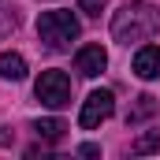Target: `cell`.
Returning <instances> with one entry per match:
<instances>
[{
	"mask_svg": "<svg viewBox=\"0 0 160 160\" xmlns=\"http://www.w3.org/2000/svg\"><path fill=\"white\" fill-rule=\"evenodd\" d=\"M157 34H160V11L145 0L123 4L112 15V41H119V45H138V41H149Z\"/></svg>",
	"mask_w": 160,
	"mask_h": 160,
	"instance_id": "cell-1",
	"label": "cell"
},
{
	"mask_svg": "<svg viewBox=\"0 0 160 160\" xmlns=\"http://www.w3.org/2000/svg\"><path fill=\"white\" fill-rule=\"evenodd\" d=\"M78 34H82V26H78V19H75L71 11H45L38 19V38H41V45L52 48V52L67 48Z\"/></svg>",
	"mask_w": 160,
	"mask_h": 160,
	"instance_id": "cell-2",
	"label": "cell"
},
{
	"mask_svg": "<svg viewBox=\"0 0 160 160\" xmlns=\"http://www.w3.org/2000/svg\"><path fill=\"white\" fill-rule=\"evenodd\" d=\"M34 93H38V101L45 108H63V104H71V78L56 67L41 71V78L34 82Z\"/></svg>",
	"mask_w": 160,
	"mask_h": 160,
	"instance_id": "cell-3",
	"label": "cell"
},
{
	"mask_svg": "<svg viewBox=\"0 0 160 160\" xmlns=\"http://www.w3.org/2000/svg\"><path fill=\"white\" fill-rule=\"evenodd\" d=\"M112 112H116V97H112V89H93V93L82 101L78 127H82V130H97Z\"/></svg>",
	"mask_w": 160,
	"mask_h": 160,
	"instance_id": "cell-4",
	"label": "cell"
},
{
	"mask_svg": "<svg viewBox=\"0 0 160 160\" xmlns=\"http://www.w3.org/2000/svg\"><path fill=\"white\" fill-rule=\"evenodd\" d=\"M104 67H108V52L101 45H82L78 52H75V71L86 75V78H97Z\"/></svg>",
	"mask_w": 160,
	"mask_h": 160,
	"instance_id": "cell-5",
	"label": "cell"
},
{
	"mask_svg": "<svg viewBox=\"0 0 160 160\" xmlns=\"http://www.w3.org/2000/svg\"><path fill=\"white\" fill-rule=\"evenodd\" d=\"M134 75L142 82L160 78V45H142V48L134 52Z\"/></svg>",
	"mask_w": 160,
	"mask_h": 160,
	"instance_id": "cell-6",
	"label": "cell"
},
{
	"mask_svg": "<svg viewBox=\"0 0 160 160\" xmlns=\"http://www.w3.org/2000/svg\"><path fill=\"white\" fill-rule=\"evenodd\" d=\"M0 78L22 82L26 78V60H22L19 52H0Z\"/></svg>",
	"mask_w": 160,
	"mask_h": 160,
	"instance_id": "cell-7",
	"label": "cell"
},
{
	"mask_svg": "<svg viewBox=\"0 0 160 160\" xmlns=\"http://www.w3.org/2000/svg\"><path fill=\"white\" fill-rule=\"evenodd\" d=\"M134 157H149V153H160V130H142L130 145Z\"/></svg>",
	"mask_w": 160,
	"mask_h": 160,
	"instance_id": "cell-8",
	"label": "cell"
},
{
	"mask_svg": "<svg viewBox=\"0 0 160 160\" xmlns=\"http://www.w3.org/2000/svg\"><path fill=\"white\" fill-rule=\"evenodd\" d=\"M153 112H157V97H153V93H142V97H138V104L130 108L127 123H142L145 116H153Z\"/></svg>",
	"mask_w": 160,
	"mask_h": 160,
	"instance_id": "cell-9",
	"label": "cell"
},
{
	"mask_svg": "<svg viewBox=\"0 0 160 160\" xmlns=\"http://www.w3.org/2000/svg\"><path fill=\"white\" fill-rule=\"evenodd\" d=\"M34 130H38V138H45V142H60L67 127H63L60 119H38V123H34Z\"/></svg>",
	"mask_w": 160,
	"mask_h": 160,
	"instance_id": "cell-10",
	"label": "cell"
},
{
	"mask_svg": "<svg viewBox=\"0 0 160 160\" xmlns=\"http://www.w3.org/2000/svg\"><path fill=\"white\" fill-rule=\"evenodd\" d=\"M78 11L89 15V19H97V15L104 11V0H78Z\"/></svg>",
	"mask_w": 160,
	"mask_h": 160,
	"instance_id": "cell-11",
	"label": "cell"
},
{
	"mask_svg": "<svg viewBox=\"0 0 160 160\" xmlns=\"http://www.w3.org/2000/svg\"><path fill=\"white\" fill-rule=\"evenodd\" d=\"M78 153H82V157H101V149H97V145H89V142L78 145Z\"/></svg>",
	"mask_w": 160,
	"mask_h": 160,
	"instance_id": "cell-12",
	"label": "cell"
}]
</instances>
